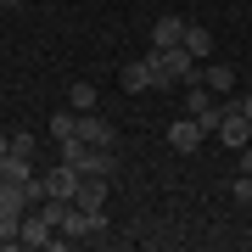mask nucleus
Segmentation results:
<instances>
[{"label":"nucleus","instance_id":"nucleus-1","mask_svg":"<svg viewBox=\"0 0 252 252\" xmlns=\"http://www.w3.org/2000/svg\"><path fill=\"white\" fill-rule=\"evenodd\" d=\"M202 140H207V129H202V124H196V118H190V112H185L180 124L168 129V146H174V152H180V157H190V152H202Z\"/></svg>","mask_w":252,"mask_h":252},{"label":"nucleus","instance_id":"nucleus-2","mask_svg":"<svg viewBox=\"0 0 252 252\" xmlns=\"http://www.w3.org/2000/svg\"><path fill=\"white\" fill-rule=\"evenodd\" d=\"M213 135L224 140V146H235V152H241V146H252V124L241 118V107H224V118H219Z\"/></svg>","mask_w":252,"mask_h":252},{"label":"nucleus","instance_id":"nucleus-3","mask_svg":"<svg viewBox=\"0 0 252 252\" xmlns=\"http://www.w3.org/2000/svg\"><path fill=\"white\" fill-rule=\"evenodd\" d=\"M79 180H84V174L73 168V162H56V168L45 174V196H62V202H73V196H79Z\"/></svg>","mask_w":252,"mask_h":252},{"label":"nucleus","instance_id":"nucleus-4","mask_svg":"<svg viewBox=\"0 0 252 252\" xmlns=\"http://www.w3.org/2000/svg\"><path fill=\"white\" fill-rule=\"evenodd\" d=\"M73 207H84V213H101V207H107V174H84V180H79V196H73Z\"/></svg>","mask_w":252,"mask_h":252},{"label":"nucleus","instance_id":"nucleus-5","mask_svg":"<svg viewBox=\"0 0 252 252\" xmlns=\"http://www.w3.org/2000/svg\"><path fill=\"white\" fill-rule=\"evenodd\" d=\"M152 45H157V51L185 45V17H157V23H152Z\"/></svg>","mask_w":252,"mask_h":252},{"label":"nucleus","instance_id":"nucleus-6","mask_svg":"<svg viewBox=\"0 0 252 252\" xmlns=\"http://www.w3.org/2000/svg\"><path fill=\"white\" fill-rule=\"evenodd\" d=\"M118 84H124L129 95L152 90V67H146V56H135V62H124V67H118Z\"/></svg>","mask_w":252,"mask_h":252},{"label":"nucleus","instance_id":"nucleus-7","mask_svg":"<svg viewBox=\"0 0 252 252\" xmlns=\"http://www.w3.org/2000/svg\"><path fill=\"white\" fill-rule=\"evenodd\" d=\"M28 213V190L17 180H0V219H23Z\"/></svg>","mask_w":252,"mask_h":252},{"label":"nucleus","instance_id":"nucleus-8","mask_svg":"<svg viewBox=\"0 0 252 252\" xmlns=\"http://www.w3.org/2000/svg\"><path fill=\"white\" fill-rule=\"evenodd\" d=\"M79 140H90V146H112V124L101 112H79Z\"/></svg>","mask_w":252,"mask_h":252},{"label":"nucleus","instance_id":"nucleus-9","mask_svg":"<svg viewBox=\"0 0 252 252\" xmlns=\"http://www.w3.org/2000/svg\"><path fill=\"white\" fill-rule=\"evenodd\" d=\"M202 84H207L213 95H230V90H235V67H230V62H207V67H202Z\"/></svg>","mask_w":252,"mask_h":252},{"label":"nucleus","instance_id":"nucleus-10","mask_svg":"<svg viewBox=\"0 0 252 252\" xmlns=\"http://www.w3.org/2000/svg\"><path fill=\"white\" fill-rule=\"evenodd\" d=\"M185 51L196 56V62H202V56H213V34H207V28H196V23H185Z\"/></svg>","mask_w":252,"mask_h":252},{"label":"nucleus","instance_id":"nucleus-11","mask_svg":"<svg viewBox=\"0 0 252 252\" xmlns=\"http://www.w3.org/2000/svg\"><path fill=\"white\" fill-rule=\"evenodd\" d=\"M67 101H73V112H95V84H90V79H73Z\"/></svg>","mask_w":252,"mask_h":252},{"label":"nucleus","instance_id":"nucleus-12","mask_svg":"<svg viewBox=\"0 0 252 252\" xmlns=\"http://www.w3.org/2000/svg\"><path fill=\"white\" fill-rule=\"evenodd\" d=\"M73 135H79V112H56V118H51V140L62 146V140H73Z\"/></svg>","mask_w":252,"mask_h":252},{"label":"nucleus","instance_id":"nucleus-13","mask_svg":"<svg viewBox=\"0 0 252 252\" xmlns=\"http://www.w3.org/2000/svg\"><path fill=\"white\" fill-rule=\"evenodd\" d=\"M241 174H252V146H241Z\"/></svg>","mask_w":252,"mask_h":252},{"label":"nucleus","instance_id":"nucleus-14","mask_svg":"<svg viewBox=\"0 0 252 252\" xmlns=\"http://www.w3.org/2000/svg\"><path fill=\"white\" fill-rule=\"evenodd\" d=\"M241 118H247V124H252V95H247V101H241Z\"/></svg>","mask_w":252,"mask_h":252},{"label":"nucleus","instance_id":"nucleus-15","mask_svg":"<svg viewBox=\"0 0 252 252\" xmlns=\"http://www.w3.org/2000/svg\"><path fill=\"white\" fill-rule=\"evenodd\" d=\"M6 152H11V135H0V157H6Z\"/></svg>","mask_w":252,"mask_h":252},{"label":"nucleus","instance_id":"nucleus-16","mask_svg":"<svg viewBox=\"0 0 252 252\" xmlns=\"http://www.w3.org/2000/svg\"><path fill=\"white\" fill-rule=\"evenodd\" d=\"M17 6H28V0H6V11H17Z\"/></svg>","mask_w":252,"mask_h":252},{"label":"nucleus","instance_id":"nucleus-17","mask_svg":"<svg viewBox=\"0 0 252 252\" xmlns=\"http://www.w3.org/2000/svg\"><path fill=\"white\" fill-rule=\"evenodd\" d=\"M0 11H6V0H0Z\"/></svg>","mask_w":252,"mask_h":252}]
</instances>
